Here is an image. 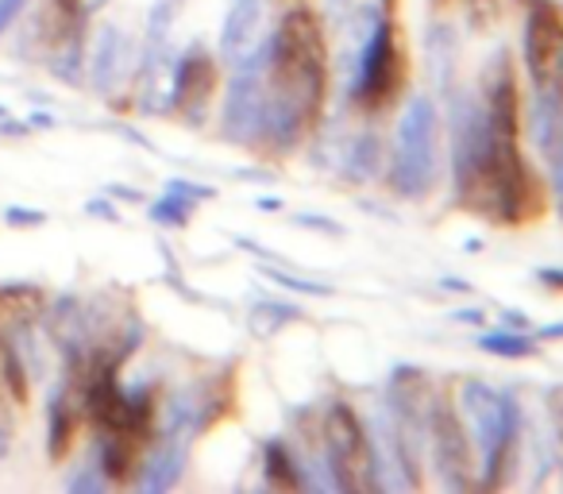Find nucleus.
Listing matches in <instances>:
<instances>
[{"mask_svg":"<svg viewBox=\"0 0 563 494\" xmlns=\"http://www.w3.org/2000/svg\"><path fill=\"white\" fill-rule=\"evenodd\" d=\"M437 105L429 97H413L406 105L394 132L390 186L406 197H421L437 178Z\"/></svg>","mask_w":563,"mask_h":494,"instance_id":"nucleus-1","label":"nucleus"},{"mask_svg":"<svg viewBox=\"0 0 563 494\" xmlns=\"http://www.w3.org/2000/svg\"><path fill=\"white\" fill-rule=\"evenodd\" d=\"M525 66L540 109L563 112V20L537 4L525 20Z\"/></svg>","mask_w":563,"mask_h":494,"instance_id":"nucleus-2","label":"nucleus"},{"mask_svg":"<svg viewBox=\"0 0 563 494\" xmlns=\"http://www.w3.org/2000/svg\"><path fill=\"white\" fill-rule=\"evenodd\" d=\"M460 402H463V414H467V421H471V437H475V444L483 448V460L494 479V471L501 468V455H506V448L514 444V432H517L514 398H506V394H498L494 386L471 378V383H463Z\"/></svg>","mask_w":563,"mask_h":494,"instance_id":"nucleus-3","label":"nucleus"},{"mask_svg":"<svg viewBox=\"0 0 563 494\" xmlns=\"http://www.w3.org/2000/svg\"><path fill=\"white\" fill-rule=\"evenodd\" d=\"M266 105V47L251 51L243 63H235V78L224 97V135L228 140H251L263 124Z\"/></svg>","mask_w":563,"mask_h":494,"instance_id":"nucleus-4","label":"nucleus"},{"mask_svg":"<svg viewBox=\"0 0 563 494\" xmlns=\"http://www.w3.org/2000/svg\"><path fill=\"white\" fill-rule=\"evenodd\" d=\"M217 94V63L205 51H186L181 63L174 66L170 78V101L189 112V120L205 117V105Z\"/></svg>","mask_w":563,"mask_h":494,"instance_id":"nucleus-5","label":"nucleus"},{"mask_svg":"<svg viewBox=\"0 0 563 494\" xmlns=\"http://www.w3.org/2000/svg\"><path fill=\"white\" fill-rule=\"evenodd\" d=\"M394 32L390 24H378L375 35L367 40L360 55V78H355V97L367 105H378L386 94H390V74H394Z\"/></svg>","mask_w":563,"mask_h":494,"instance_id":"nucleus-6","label":"nucleus"},{"mask_svg":"<svg viewBox=\"0 0 563 494\" xmlns=\"http://www.w3.org/2000/svg\"><path fill=\"white\" fill-rule=\"evenodd\" d=\"M258 32H263V0H232L220 24V58L224 63H243L251 51L258 47Z\"/></svg>","mask_w":563,"mask_h":494,"instance_id":"nucleus-7","label":"nucleus"},{"mask_svg":"<svg viewBox=\"0 0 563 494\" xmlns=\"http://www.w3.org/2000/svg\"><path fill=\"white\" fill-rule=\"evenodd\" d=\"M128 63H132V43L117 24H104L93 40V55H89V78H93L97 94H112L124 81Z\"/></svg>","mask_w":563,"mask_h":494,"instance_id":"nucleus-8","label":"nucleus"},{"mask_svg":"<svg viewBox=\"0 0 563 494\" xmlns=\"http://www.w3.org/2000/svg\"><path fill=\"white\" fill-rule=\"evenodd\" d=\"M205 197H212L209 186H197V182H170L166 194L151 205V220H155V224H189L194 201H205Z\"/></svg>","mask_w":563,"mask_h":494,"instance_id":"nucleus-9","label":"nucleus"},{"mask_svg":"<svg viewBox=\"0 0 563 494\" xmlns=\"http://www.w3.org/2000/svg\"><path fill=\"white\" fill-rule=\"evenodd\" d=\"M181 471H186V448L174 444V440H166V444L158 448V452L151 455L147 463H143L140 491H147V494L170 491V486L181 479Z\"/></svg>","mask_w":563,"mask_h":494,"instance_id":"nucleus-10","label":"nucleus"},{"mask_svg":"<svg viewBox=\"0 0 563 494\" xmlns=\"http://www.w3.org/2000/svg\"><path fill=\"white\" fill-rule=\"evenodd\" d=\"M324 432H329V452H332V460H336V468H352V460L360 455V444H363L360 421H355L352 409H347V406H332Z\"/></svg>","mask_w":563,"mask_h":494,"instance_id":"nucleus-11","label":"nucleus"},{"mask_svg":"<svg viewBox=\"0 0 563 494\" xmlns=\"http://www.w3.org/2000/svg\"><path fill=\"white\" fill-rule=\"evenodd\" d=\"M432 437H437V455L444 468H460L467 471V440H463V429L444 406L432 417Z\"/></svg>","mask_w":563,"mask_h":494,"instance_id":"nucleus-12","label":"nucleus"},{"mask_svg":"<svg viewBox=\"0 0 563 494\" xmlns=\"http://www.w3.org/2000/svg\"><path fill=\"white\" fill-rule=\"evenodd\" d=\"M97 460H101V475L104 479H112V483H124V479H128V460H132L128 437L109 432V437L97 444Z\"/></svg>","mask_w":563,"mask_h":494,"instance_id":"nucleus-13","label":"nucleus"},{"mask_svg":"<svg viewBox=\"0 0 563 494\" xmlns=\"http://www.w3.org/2000/svg\"><path fill=\"white\" fill-rule=\"evenodd\" d=\"M70 432H74V421H70V414H66V406H63V394H51V440H47V448H51V455L55 460H63L66 455V448H70Z\"/></svg>","mask_w":563,"mask_h":494,"instance_id":"nucleus-14","label":"nucleus"},{"mask_svg":"<svg viewBox=\"0 0 563 494\" xmlns=\"http://www.w3.org/2000/svg\"><path fill=\"white\" fill-rule=\"evenodd\" d=\"M478 348H486L494 355H506V360H521V355L532 352V340L521 337V332H486V337H478Z\"/></svg>","mask_w":563,"mask_h":494,"instance_id":"nucleus-15","label":"nucleus"},{"mask_svg":"<svg viewBox=\"0 0 563 494\" xmlns=\"http://www.w3.org/2000/svg\"><path fill=\"white\" fill-rule=\"evenodd\" d=\"M266 475H271L274 483L298 486V471H294L290 455H286V448H282V444H271V448H266Z\"/></svg>","mask_w":563,"mask_h":494,"instance_id":"nucleus-16","label":"nucleus"},{"mask_svg":"<svg viewBox=\"0 0 563 494\" xmlns=\"http://www.w3.org/2000/svg\"><path fill=\"white\" fill-rule=\"evenodd\" d=\"M66 486H70V491H93L97 494L104 486V475H101V468H97V463H86V468H81Z\"/></svg>","mask_w":563,"mask_h":494,"instance_id":"nucleus-17","label":"nucleus"},{"mask_svg":"<svg viewBox=\"0 0 563 494\" xmlns=\"http://www.w3.org/2000/svg\"><path fill=\"white\" fill-rule=\"evenodd\" d=\"M552 182H555V194H560V209H563V120H560V132H555V143H552Z\"/></svg>","mask_w":563,"mask_h":494,"instance_id":"nucleus-18","label":"nucleus"},{"mask_svg":"<svg viewBox=\"0 0 563 494\" xmlns=\"http://www.w3.org/2000/svg\"><path fill=\"white\" fill-rule=\"evenodd\" d=\"M266 278H274L278 286H290V290H301V294H329V286H317V283H301L294 275H282V271H266Z\"/></svg>","mask_w":563,"mask_h":494,"instance_id":"nucleus-19","label":"nucleus"},{"mask_svg":"<svg viewBox=\"0 0 563 494\" xmlns=\"http://www.w3.org/2000/svg\"><path fill=\"white\" fill-rule=\"evenodd\" d=\"M4 220H9V224H43V212L40 209H16V205H12V209H4Z\"/></svg>","mask_w":563,"mask_h":494,"instance_id":"nucleus-20","label":"nucleus"},{"mask_svg":"<svg viewBox=\"0 0 563 494\" xmlns=\"http://www.w3.org/2000/svg\"><path fill=\"white\" fill-rule=\"evenodd\" d=\"M24 4H27V0H0V35H4V28L20 17V9H24Z\"/></svg>","mask_w":563,"mask_h":494,"instance_id":"nucleus-21","label":"nucleus"},{"mask_svg":"<svg viewBox=\"0 0 563 494\" xmlns=\"http://www.w3.org/2000/svg\"><path fill=\"white\" fill-rule=\"evenodd\" d=\"M86 209H89V212H93V217H97V212H101V217H104V220H117V209H112V205H109V201H89V205H86Z\"/></svg>","mask_w":563,"mask_h":494,"instance_id":"nucleus-22","label":"nucleus"},{"mask_svg":"<svg viewBox=\"0 0 563 494\" xmlns=\"http://www.w3.org/2000/svg\"><path fill=\"white\" fill-rule=\"evenodd\" d=\"M537 337H540V340H555V337H563V325H548V329H540Z\"/></svg>","mask_w":563,"mask_h":494,"instance_id":"nucleus-23","label":"nucleus"},{"mask_svg":"<svg viewBox=\"0 0 563 494\" xmlns=\"http://www.w3.org/2000/svg\"><path fill=\"white\" fill-rule=\"evenodd\" d=\"M9 452V437H4V429H0V455Z\"/></svg>","mask_w":563,"mask_h":494,"instance_id":"nucleus-24","label":"nucleus"}]
</instances>
